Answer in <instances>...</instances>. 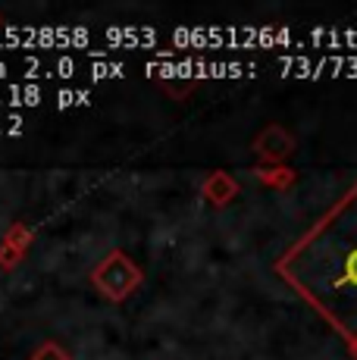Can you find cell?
I'll return each mask as SVG.
<instances>
[{
    "label": "cell",
    "mask_w": 357,
    "mask_h": 360,
    "mask_svg": "<svg viewBox=\"0 0 357 360\" xmlns=\"http://www.w3.org/2000/svg\"><path fill=\"white\" fill-rule=\"evenodd\" d=\"M126 69H122V63H104V60H98V63L91 66V75L94 79H113V75H122Z\"/></svg>",
    "instance_id": "277c9868"
},
{
    "label": "cell",
    "mask_w": 357,
    "mask_h": 360,
    "mask_svg": "<svg viewBox=\"0 0 357 360\" xmlns=\"http://www.w3.org/2000/svg\"><path fill=\"white\" fill-rule=\"evenodd\" d=\"M57 103L60 107H70V103H88V91H60Z\"/></svg>",
    "instance_id": "5b68a950"
},
{
    "label": "cell",
    "mask_w": 357,
    "mask_h": 360,
    "mask_svg": "<svg viewBox=\"0 0 357 360\" xmlns=\"http://www.w3.org/2000/svg\"><path fill=\"white\" fill-rule=\"evenodd\" d=\"M6 103H13V107H19V103H38L41 101V88H35V85H29V88H19V85H13L10 91H6Z\"/></svg>",
    "instance_id": "3957f363"
},
{
    "label": "cell",
    "mask_w": 357,
    "mask_h": 360,
    "mask_svg": "<svg viewBox=\"0 0 357 360\" xmlns=\"http://www.w3.org/2000/svg\"><path fill=\"white\" fill-rule=\"evenodd\" d=\"M107 41H119V44H129V47H135V44H148V47H154V41H157V32L154 29H107Z\"/></svg>",
    "instance_id": "7a4b0ae2"
},
{
    "label": "cell",
    "mask_w": 357,
    "mask_h": 360,
    "mask_svg": "<svg viewBox=\"0 0 357 360\" xmlns=\"http://www.w3.org/2000/svg\"><path fill=\"white\" fill-rule=\"evenodd\" d=\"M323 276H317L320 304H357V229H342L323 245Z\"/></svg>",
    "instance_id": "6da1fadb"
},
{
    "label": "cell",
    "mask_w": 357,
    "mask_h": 360,
    "mask_svg": "<svg viewBox=\"0 0 357 360\" xmlns=\"http://www.w3.org/2000/svg\"><path fill=\"white\" fill-rule=\"evenodd\" d=\"M53 72H57V75H72L75 72V63H72V60H57V66H53Z\"/></svg>",
    "instance_id": "8992f818"
}]
</instances>
